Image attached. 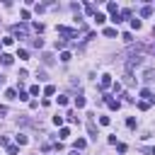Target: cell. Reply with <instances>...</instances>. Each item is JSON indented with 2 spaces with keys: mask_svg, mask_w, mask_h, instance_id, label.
<instances>
[{
  "mask_svg": "<svg viewBox=\"0 0 155 155\" xmlns=\"http://www.w3.org/2000/svg\"><path fill=\"white\" fill-rule=\"evenodd\" d=\"M100 87H102V90L111 87V75H102V80H100Z\"/></svg>",
  "mask_w": 155,
  "mask_h": 155,
  "instance_id": "cell-1",
  "label": "cell"
},
{
  "mask_svg": "<svg viewBox=\"0 0 155 155\" xmlns=\"http://www.w3.org/2000/svg\"><path fill=\"white\" fill-rule=\"evenodd\" d=\"M73 145H75V150H85V145H87V143H85V138H78Z\"/></svg>",
  "mask_w": 155,
  "mask_h": 155,
  "instance_id": "cell-3",
  "label": "cell"
},
{
  "mask_svg": "<svg viewBox=\"0 0 155 155\" xmlns=\"http://www.w3.org/2000/svg\"><path fill=\"white\" fill-rule=\"evenodd\" d=\"M131 27H133V29H141L143 24H141V19H131Z\"/></svg>",
  "mask_w": 155,
  "mask_h": 155,
  "instance_id": "cell-11",
  "label": "cell"
},
{
  "mask_svg": "<svg viewBox=\"0 0 155 155\" xmlns=\"http://www.w3.org/2000/svg\"><path fill=\"white\" fill-rule=\"evenodd\" d=\"M12 32H15L17 36H27V27H19V24H17V27H15Z\"/></svg>",
  "mask_w": 155,
  "mask_h": 155,
  "instance_id": "cell-4",
  "label": "cell"
},
{
  "mask_svg": "<svg viewBox=\"0 0 155 155\" xmlns=\"http://www.w3.org/2000/svg\"><path fill=\"white\" fill-rule=\"evenodd\" d=\"M75 107L83 109V107H85V97H75Z\"/></svg>",
  "mask_w": 155,
  "mask_h": 155,
  "instance_id": "cell-7",
  "label": "cell"
},
{
  "mask_svg": "<svg viewBox=\"0 0 155 155\" xmlns=\"http://www.w3.org/2000/svg\"><path fill=\"white\" fill-rule=\"evenodd\" d=\"M7 153L10 155H17V145H7Z\"/></svg>",
  "mask_w": 155,
  "mask_h": 155,
  "instance_id": "cell-20",
  "label": "cell"
},
{
  "mask_svg": "<svg viewBox=\"0 0 155 155\" xmlns=\"http://www.w3.org/2000/svg\"><path fill=\"white\" fill-rule=\"evenodd\" d=\"M141 15H143V17H150V15H153V7H150V5H145V7L141 10Z\"/></svg>",
  "mask_w": 155,
  "mask_h": 155,
  "instance_id": "cell-8",
  "label": "cell"
},
{
  "mask_svg": "<svg viewBox=\"0 0 155 155\" xmlns=\"http://www.w3.org/2000/svg\"><path fill=\"white\" fill-rule=\"evenodd\" d=\"M0 83H3V75H0Z\"/></svg>",
  "mask_w": 155,
  "mask_h": 155,
  "instance_id": "cell-22",
  "label": "cell"
},
{
  "mask_svg": "<svg viewBox=\"0 0 155 155\" xmlns=\"http://www.w3.org/2000/svg\"><path fill=\"white\" fill-rule=\"evenodd\" d=\"M5 97H10V100H15V97H17V92H15V90H7V92H5Z\"/></svg>",
  "mask_w": 155,
  "mask_h": 155,
  "instance_id": "cell-16",
  "label": "cell"
},
{
  "mask_svg": "<svg viewBox=\"0 0 155 155\" xmlns=\"http://www.w3.org/2000/svg\"><path fill=\"white\" fill-rule=\"evenodd\" d=\"M107 104H109V109H119V107H121V102H116V100H109V97H107Z\"/></svg>",
  "mask_w": 155,
  "mask_h": 155,
  "instance_id": "cell-5",
  "label": "cell"
},
{
  "mask_svg": "<svg viewBox=\"0 0 155 155\" xmlns=\"http://www.w3.org/2000/svg\"><path fill=\"white\" fill-rule=\"evenodd\" d=\"M107 10H109V12H114V15H116V3H109V5H107Z\"/></svg>",
  "mask_w": 155,
  "mask_h": 155,
  "instance_id": "cell-17",
  "label": "cell"
},
{
  "mask_svg": "<svg viewBox=\"0 0 155 155\" xmlns=\"http://www.w3.org/2000/svg\"><path fill=\"white\" fill-rule=\"evenodd\" d=\"M141 97H148V100H155V97L150 94V90H141Z\"/></svg>",
  "mask_w": 155,
  "mask_h": 155,
  "instance_id": "cell-13",
  "label": "cell"
},
{
  "mask_svg": "<svg viewBox=\"0 0 155 155\" xmlns=\"http://www.w3.org/2000/svg\"><path fill=\"white\" fill-rule=\"evenodd\" d=\"M70 58H73V56H70V51H63V53H61V61H63V63H68Z\"/></svg>",
  "mask_w": 155,
  "mask_h": 155,
  "instance_id": "cell-9",
  "label": "cell"
},
{
  "mask_svg": "<svg viewBox=\"0 0 155 155\" xmlns=\"http://www.w3.org/2000/svg\"><path fill=\"white\" fill-rule=\"evenodd\" d=\"M104 19H107V17H104L102 12H97V15H94V22H97V24H104Z\"/></svg>",
  "mask_w": 155,
  "mask_h": 155,
  "instance_id": "cell-6",
  "label": "cell"
},
{
  "mask_svg": "<svg viewBox=\"0 0 155 155\" xmlns=\"http://www.w3.org/2000/svg\"><path fill=\"white\" fill-rule=\"evenodd\" d=\"M27 141H29L27 136H17V143H19V145H27Z\"/></svg>",
  "mask_w": 155,
  "mask_h": 155,
  "instance_id": "cell-12",
  "label": "cell"
},
{
  "mask_svg": "<svg viewBox=\"0 0 155 155\" xmlns=\"http://www.w3.org/2000/svg\"><path fill=\"white\" fill-rule=\"evenodd\" d=\"M148 153H150V155H155V148H150V150H148Z\"/></svg>",
  "mask_w": 155,
  "mask_h": 155,
  "instance_id": "cell-21",
  "label": "cell"
},
{
  "mask_svg": "<svg viewBox=\"0 0 155 155\" xmlns=\"http://www.w3.org/2000/svg\"><path fill=\"white\" fill-rule=\"evenodd\" d=\"M0 61H3V66H12V61H15V58H12L10 53H3V56H0Z\"/></svg>",
  "mask_w": 155,
  "mask_h": 155,
  "instance_id": "cell-2",
  "label": "cell"
},
{
  "mask_svg": "<svg viewBox=\"0 0 155 155\" xmlns=\"http://www.w3.org/2000/svg\"><path fill=\"white\" fill-rule=\"evenodd\" d=\"M148 107H150V102H138V109H143V111H145Z\"/></svg>",
  "mask_w": 155,
  "mask_h": 155,
  "instance_id": "cell-19",
  "label": "cell"
},
{
  "mask_svg": "<svg viewBox=\"0 0 155 155\" xmlns=\"http://www.w3.org/2000/svg\"><path fill=\"white\" fill-rule=\"evenodd\" d=\"M104 36H109V39H114V36H116V29H111V27H109V29H104Z\"/></svg>",
  "mask_w": 155,
  "mask_h": 155,
  "instance_id": "cell-10",
  "label": "cell"
},
{
  "mask_svg": "<svg viewBox=\"0 0 155 155\" xmlns=\"http://www.w3.org/2000/svg\"><path fill=\"white\" fill-rule=\"evenodd\" d=\"M44 92H46V94H53V92H56V87H53V85H46V90H44Z\"/></svg>",
  "mask_w": 155,
  "mask_h": 155,
  "instance_id": "cell-18",
  "label": "cell"
},
{
  "mask_svg": "<svg viewBox=\"0 0 155 155\" xmlns=\"http://www.w3.org/2000/svg\"><path fill=\"white\" fill-rule=\"evenodd\" d=\"M70 136V128H61V138H68Z\"/></svg>",
  "mask_w": 155,
  "mask_h": 155,
  "instance_id": "cell-15",
  "label": "cell"
},
{
  "mask_svg": "<svg viewBox=\"0 0 155 155\" xmlns=\"http://www.w3.org/2000/svg\"><path fill=\"white\" fill-rule=\"evenodd\" d=\"M100 124L102 126H109V116H100Z\"/></svg>",
  "mask_w": 155,
  "mask_h": 155,
  "instance_id": "cell-14",
  "label": "cell"
}]
</instances>
